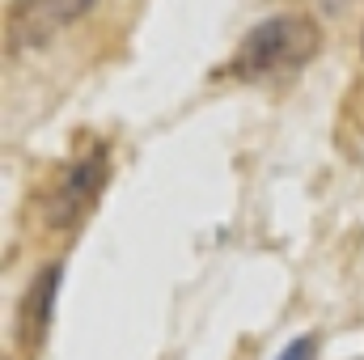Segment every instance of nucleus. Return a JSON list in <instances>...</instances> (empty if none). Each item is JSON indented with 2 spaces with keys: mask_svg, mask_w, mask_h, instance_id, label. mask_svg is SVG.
I'll use <instances>...</instances> for the list:
<instances>
[{
  "mask_svg": "<svg viewBox=\"0 0 364 360\" xmlns=\"http://www.w3.org/2000/svg\"><path fill=\"white\" fill-rule=\"evenodd\" d=\"M322 47V26L309 13H272L242 34L229 55V77L237 81H267L279 73L305 68Z\"/></svg>",
  "mask_w": 364,
  "mask_h": 360,
  "instance_id": "f257e3e1",
  "label": "nucleus"
},
{
  "mask_svg": "<svg viewBox=\"0 0 364 360\" xmlns=\"http://www.w3.org/2000/svg\"><path fill=\"white\" fill-rule=\"evenodd\" d=\"M106 179H110V153H106V144H90L81 157H73L64 166L60 182L51 186V195H47V225L60 229V233L77 229L93 212L97 195L106 191Z\"/></svg>",
  "mask_w": 364,
  "mask_h": 360,
  "instance_id": "f03ea898",
  "label": "nucleus"
},
{
  "mask_svg": "<svg viewBox=\"0 0 364 360\" xmlns=\"http://www.w3.org/2000/svg\"><path fill=\"white\" fill-rule=\"evenodd\" d=\"M97 0H13L9 4V51L43 47L51 34L85 17Z\"/></svg>",
  "mask_w": 364,
  "mask_h": 360,
  "instance_id": "7ed1b4c3",
  "label": "nucleus"
},
{
  "mask_svg": "<svg viewBox=\"0 0 364 360\" xmlns=\"http://www.w3.org/2000/svg\"><path fill=\"white\" fill-rule=\"evenodd\" d=\"M60 280H64V268L51 263L43 268L21 292L17 301V339L26 352H38L47 331H51V318H55V292H60Z\"/></svg>",
  "mask_w": 364,
  "mask_h": 360,
  "instance_id": "20e7f679",
  "label": "nucleus"
},
{
  "mask_svg": "<svg viewBox=\"0 0 364 360\" xmlns=\"http://www.w3.org/2000/svg\"><path fill=\"white\" fill-rule=\"evenodd\" d=\"M314 356H318V335H301V339H292L275 360H314Z\"/></svg>",
  "mask_w": 364,
  "mask_h": 360,
  "instance_id": "39448f33",
  "label": "nucleus"
},
{
  "mask_svg": "<svg viewBox=\"0 0 364 360\" xmlns=\"http://www.w3.org/2000/svg\"><path fill=\"white\" fill-rule=\"evenodd\" d=\"M360 51H364V34H360Z\"/></svg>",
  "mask_w": 364,
  "mask_h": 360,
  "instance_id": "423d86ee",
  "label": "nucleus"
}]
</instances>
